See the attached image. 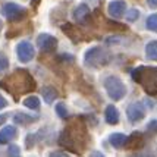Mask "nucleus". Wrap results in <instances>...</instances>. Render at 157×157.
Here are the masks:
<instances>
[{"label":"nucleus","mask_w":157,"mask_h":157,"mask_svg":"<svg viewBox=\"0 0 157 157\" xmlns=\"http://www.w3.org/2000/svg\"><path fill=\"white\" fill-rule=\"evenodd\" d=\"M18 135V129L13 125H7L0 131V144H7L10 143L15 137Z\"/></svg>","instance_id":"nucleus-10"},{"label":"nucleus","mask_w":157,"mask_h":157,"mask_svg":"<svg viewBox=\"0 0 157 157\" xmlns=\"http://www.w3.org/2000/svg\"><path fill=\"white\" fill-rule=\"evenodd\" d=\"M147 131H148L150 134H157V121H151V122H148V125H147Z\"/></svg>","instance_id":"nucleus-24"},{"label":"nucleus","mask_w":157,"mask_h":157,"mask_svg":"<svg viewBox=\"0 0 157 157\" xmlns=\"http://www.w3.org/2000/svg\"><path fill=\"white\" fill-rule=\"evenodd\" d=\"M144 144V140H143V134L141 132H134L131 137H128L126 140V147H128V150H138V148H141Z\"/></svg>","instance_id":"nucleus-11"},{"label":"nucleus","mask_w":157,"mask_h":157,"mask_svg":"<svg viewBox=\"0 0 157 157\" xmlns=\"http://www.w3.org/2000/svg\"><path fill=\"white\" fill-rule=\"evenodd\" d=\"M50 156L52 157H56V156L65 157V156H68V154H66V153H62V151H55V153H50Z\"/></svg>","instance_id":"nucleus-27"},{"label":"nucleus","mask_w":157,"mask_h":157,"mask_svg":"<svg viewBox=\"0 0 157 157\" xmlns=\"http://www.w3.org/2000/svg\"><path fill=\"white\" fill-rule=\"evenodd\" d=\"M6 119H7V116H6V115H0V125H3Z\"/></svg>","instance_id":"nucleus-28"},{"label":"nucleus","mask_w":157,"mask_h":157,"mask_svg":"<svg viewBox=\"0 0 157 157\" xmlns=\"http://www.w3.org/2000/svg\"><path fill=\"white\" fill-rule=\"evenodd\" d=\"M104 119L109 125H116L119 122V110L113 104H109L104 110Z\"/></svg>","instance_id":"nucleus-12"},{"label":"nucleus","mask_w":157,"mask_h":157,"mask_svg":"<svg viewBox=\"0 0 157 157\" xmlns=\"http://www.w3.org/2000/svg\"><path fill=\"white\" fill-rule=\"evenodd\" d=\"M2 15L9 21H21L25 16V9L18 3H5L2 6Z\"/></svg>","instance_id":"nucleus-5"},{"label":"nucleus","mask_w":157,"mask_h":157,"mask_svg":"<svg viewBox=\"0 0 157 157\" xmlns=\"http://www.w3.org/2000/svg\"><path fill=\"white\" fill-rule=\"evenodd\" d=\"M132 78L143 85L144 91L150 96H157V68L156 66H138L132 71Z\"/></svg>","instance_id":"nucleus-2"},{"label":"nucleus","mask_w":157,"mask_h":157,"mask_svg":"<svg viewBox=\"0 0 157 157\" xmlns=\"http://www.w3.org/2000/svg\"><path fill=\"white\" fill-rule=\"evenodd\" d=\"M24 106L25 107H28V109H31V110H37V109H40V98L37 96H29L27 97V98H24Z\"/></svg>","instance_id":"nucleus-18"},{"label":"nucleus","mask_w":157,"mask_h":157,"mask_svg":"<svg viewBox=\"0 0 157 157\" xmlns=\"http://www.w3.org/2000/svg\"><path fill=\"white\" fill-rule=\"evenodd\" d=\"M38 119V116H31V115H28V113H16L13 116V121L15 123H18V125H29V123L35 122Z\"/></svg>","instance_id":"nucleus-15"},{"label":"nucleus","mask_w":157,"mask_h":157,"mask_svg":"<svg viewBox=\"0 0 157 157\" xmlns=\"http://www.w3.org/2000/svg\"><path fill=\"white\" fill-rule=\"evenodd\" d=\"M104 88L107 91V96L113 100V101H119L126 96V87L122 82L121 78L115 75H110L104 79Z\"/></svg>","instance_id":"nucleus-4"},{"label":"nucleus","mask_w":157,"mask_h":157,"mask_svg":"<svg viewBox=\"0 0 157 157\" xmlns=\"http://www.w3.org/2000/svg\"><path fill=\"white\" fill-rule=\"evenodd\" d=\"M57 91H56V88H53V87H44L43 88V97H44V101L47 103V104H50V103H53L57 98Z\"/></svg>","instance_id":"nucleus-17"},{"label":"nucleus","mask_w":157,"mask_h":157,"mask_svg":"<svg viewBox=\"0 0 157 157\" xmlns=\"http://www.w3.org/2000/svg\"><path fill=\"white\" fill-rule=\"evenodd\" d=\"M145 56L150 60L157 62V40H153L150 43H147V46H145Z\"/></svg>","instance_id":"nucleus-16"},{"label":"nucleus","mask_w":157,"mask_h":157,"mask_svg":"<svg viewBox=\"0 0 157 157\" xmlns=\"http://www.w3.org/2000/svg\"><path fill=\"white\" fill-rule=\"evenodd\" d=\"M125 10H126V3H125L123 0H113V2H110L109 6H107L109 15L112 18H115V19L122 18L123 13H125Z\"/></svg>","instance_id":"nucleus-9"},{"label":"nucleus","mask_w":157,"mask_h":157,"mask_svg":"<svg viewBox=\"0 0 157 157\" xmlns=\"http://www.w3.org/2000/svg\"><path fill=\"white\" fill-rule=\"evenodd\" d=\"M16 56L19 59L21 63H28L34 59L35 56V48L29 41H21L16 46Z\"/></svg>","instance_id":"nucleus-6"},{"label":"nucleus","mask_w":157,"mask_h":157,"mask_svg":"<svg viewBox=\"0 0 157 157\" xmlns=\"http://www.w3.org/2000/svg\"><path fill=\"white\" fill-rule=\"evenodd\" d=\"M88 15H90V7H88V5L81 3V5H79V6H78L75 10H74V19H75L76 22L82 24V22H85V21H87Z\"/></svg>","instance_id":"nucleus-13"},{"label":"nucleus","mask_w":157,"mask_h":157,"mask_svg":"<svg viewBox=\"0 0 157 157\" xmlns=\"http://www.w3.org/2000/svg\"><path fill=\"white\" fill-rule=\"evenodd\" d=\"M2 87L7 90V93L10 94H25V93H31L35 90V81L34 78L29 75V72L24 71V69H18L15 71L12 75H9L3 82H0Z\"/></svg>","instance_id":"nucleus-1"},{"label":"nucleus","mask_w":157,"mask_h":157,"mask_svg":"<svg viewBox=\"0 0 157 157\" xmlns=\"http://www.w3.org/2000/svg\"><path fill=\"white\" fill-rule=\"evenodd\" d=\"M6 106H7V100H6V98H5L3 96H0V110L5 109Z\"/></svg>","instance_id":"nucleus-25"},{"label":"nucleus","mask_w":157,"mask_h":157,"mask_svg":"<svg viewBox=\"0 0 157 157\" xmlns=\"http://www.w3.org/2000/svg\"><path fill=\"white\" fill-rule=\"evenodd\" d=\"M55 110H56V113H57V116L62 117V119H68L69 117V110H68V107H66L65 103L59 101L57 104H56Z\"/></svg>","instance_id":"nucleus-19"},{"label":"nucleus","mask_w":157,"mask_h":157,"mask_svg":"<svg viewBox=\"0 0 157 157\" xmlns=\"http://www.w3.org/2000/svg\"><path fill=\"white\" fill-rule=\"evenodd\" d=\"M110 59H112L110 53L106 48L100 47V46H94V47L88 48L85 52V55H84V63L88 68H94V69L106 66L110 62Z\"/></svg>","instance_id":"nucleus-3"},{"label":"nucleus","mask_w":157,"mask_h":157,"mask_svg":"<svg viewBox=\"0 0 157 157\" xmlns=\"http://www.w3.org/2000/svg\"><path fill=\"white\" fill-rule=\"evenodd\" d=\"M126 140H128V137L125 134H122V132H113V134L109 135V143L115 148H122L123 145L126 144Z\"/></svg>","instance_id":"nucleus-14"},{"label":"nucleus","mask_w":157,"mask_h":157,"mask_svg":"<svg viewBox=\"0 0 157 157\" xmlns=\"http://www.w3.org/2000/svg\"><path fill=\"white\" fill-rule=\"evenodd\" d=\"M147 5H148L151 9H157V0H147Z\"/></svg>","instance_id":"nucleus-26"},{"label":"nucleus","mask_w":157,"mask_h":157,"mask_svg":"<svg viewBox=\"0 0 157 157\" xmlns=\"http://www.w3.org/2000/svg\"><path fill=\"white\" fill-rule=\"evenodd\" d=\"M138 16H140V12H138V9H129V12L126 15V21H129V22H134V21L138 19Z\"/></svg>","instance_id":"nucleus-22"},{"label":"nucleus","mask_w":157,"mask_h":157,"mask_svg":"<svg viewBox=\"0 0 157 157\" xmlns=\"http://www.w3.org/2000/svg\"><path fill=\"white\" fill-rule=\"evenodd\" d=\"M0 31H2V22H0Z\"/></svg>","instance_id":"nucleus-29"},{"label":"nucleus","mask_w":157,"mask_h":157,"mask_svg":"<svg viewBox=\"0 0 157 157\" xmlns=\"http://www.w3.org/2000/svg\"><path fill=\"white\" fill-rule=\"evenodd\" d=\"M7 154H9V156H19L21 154V151H19V147H18V145H10V147H9V148H7Z\"/></svg>","instance_id":"nucleus-23"},{"label":"nucleus","mask_w":157,"mask_h":157,"mask_svg":"<svg viewBox=\"0 0 157 157\" xmlns=\"http://www.w3.org/2000/svg\"><path fill=\"white\" fill-rule=\"evenodd\" d=\"M126 116H128V121L132 123L135 122H140V121H143L144 116H145V110H144V106L141 103H131L129 106H128V109H126Z\"/></svg>","instance_id":"nucleus-8"},{"label":"nucleus","mask_w":157,"mask_h":157,"mask_svg":"<svg viewBox=\"0 0 157 157\" xmlns=\"http://www.w3.org/2000/svg\"><path fill=\"white\" fill-rule=\"evenodd\" d=\"M145 27H147V29L157 33V13H153L147 18V21H145Z\"/></svg>","instance_id":"nucleus-20"},{"label":"nucleus","mask_w":157,"mask_h":157,"mask_svg":"<svg viewBox=\"0 0 157 157\" xmlns=\"http://www.w3.org/2000/svg\"><path fill=\"white\" fill-rule=\"evenodd\" d=\"M9 68V60H7V57L3 53H0V75Z\"/></svg>","instance_id":"nucleus-21"},{"label":"nucleus","mask_w":157,"mask_h":157,"mask_svg":"<svg viewBox=\"0 0 157 157\" xmlns=\"http://www.w3.org/2000/svg\"><path fill=\"white\" fill-rule=\"evenodd\" d=\"M37 46H38V48L41 52L50 53V52H53L57 47V40L53 35L47 34V33H43V34H40L37 37Z\"/></svg>","instance_id":"nucleus-7"}]
</instances>
